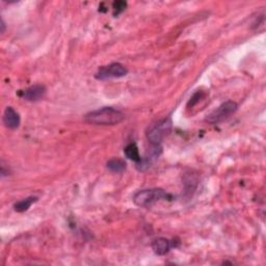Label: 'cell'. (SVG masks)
Segmentation results:
<instances>
[{
	"label": "cell",
	"mask_w": 266,
	"mask_h": 266,
	"mask_svg": "<svg viewBox=\"0 0 266 266\" xmlns=\"http://www.w3.org/2000/svg\"><path fill=\"white\" fill-rule=\"evenodd\" d=\"M202 97H203V93H202V91H197V93L194 94V95L190 98V100H189V102H188L187 106H188V107H190V106L193 107V106L196 105L197 103H199L200 100L202 99Z\"/></svg>",
	"instance_id": "12"
},
{
	"label": "cell",
	"mask_w": 266,
	"mask_h": 266,
	"mask_svg": "<svg viewBox=\"0 0 266 266\" xmlns=\"http://www.w3.org/2000/svg\"><path fill=\"white\" fill-rule=\"evenodd\" d=\"M4 30H5V23L3 20H1V34L4 33Z\"/></svg>",
	"instance_id": "14"
},
{
	"label": "cell",
	"mask_w": 266,
	"mask_h": 266,
	"mask_svg": "<svg viewBox=\"0 0 266 266\" xmlns=\"http://www.w3.org/2000/svg\"><path fill=\"white\" fill-rule=\"evenodd\" d=\"M3 124L5 127L9 129H17L20 126V123H21V119H20V116L18 112L11 106H8L5 108L3 112Z\"/></svg>",
	"instance_id": "7"
},
{
	"label": "cell",
	"mask_w": 266,
	"mask_h": 266,
	"mask_svg": "<svg viewBox=\"0 0 266 266\" xmlns=\"http://www.w3.org/2000/svg\"><path fill=\"white\" fill-rule=\"evenodd\" d=\"M124 153H125V155H126V157L128 159L133 160V161L136 162V163L141 160L138 148H137L136 144H134V142H131V144L127 145L125 147V149H124Z\"/></svg>",
	"instance_id": "10"
},
{
	"label": "cell",
	"mask_w": 266,
	"mask_h": 266,
	"mask_svg": "<svg viewBox=\"0 0 266 266\" xmlns=\"http://www.w3.org/2000/svg\"><path fill=\"white\" fill-rule=\"evenodd\" d=\"M128 73V70L125 66H123L120 63H112L107 66L101 67L98 72L96 73L95 77L99 80L110 79V78H120L124 77Z\"/></svg>",
	"instance_id": "5"
},
{
	"label": "cell",
	"mask_w": 266,
	"mask_h": 266,
	"mask_svg": "<svg viewBox=\"0 0 266 266\" xmlns=\"http://www.w3.org/2000/svg\"><path fill=\"white\" fill-rule=\"evenodd\" d=\"M238 105L234 101L223 102L217 109H214L212 112L207 116L206 121L210 124H219V123L227 120L236 112Z\"/></svg>",
	"instance_id": "4"
},
{
	"label": "cell",
	"mask_w": 266,
	"mask_h": 266,
	"mask_svg": "<svg viewBox=\"0 0 266 266\" xmlns=\"http://www.w3.org/2000/svg\"><path fill=\"white\" fill-rule=\"evenodd\" d=\"M107 169L111 171L112 173H123L126 170V162L125 160H123L121 158H112L107 161L106 163Z\"/></svg>",
	"instance_id": "9"
},
{
	"label": "cell",
	"mask_w": 266,
	"mask_h": 266,
	"mask_svg": "<svg viewBox=\"0 0 266 266\" xmlns=\"http://www.w3.org/2000/svg\"><path fill=\"white\" fill-rule=\"evenodd\" d=\"M112 6H114L115 16H116V15H119L120 13L124 11L127 6V3L124 1H116V2H114V4H112Z\"/></svg>",
	"instance_id": "13"
},
{
	"label": "cell",
	"mask_w": 266,
	"mask_h": 266,
	"mask_svg": "<svg viewBox=\"0 0 266 266\" xmlns=\"http://www.w3.org/2000/svg\"><path fill=\"white\" fill-rule=\"evenodd\" d=\"M125 119L123 112L114 107H102L90 111L85 116V121L91 125L112 126L117 125Z\"/></svg>",
	"instance_id": "1"
},
{
	"label": "cell",
	"mask_w": 266,
	"mask_h": 266,
	"mask_svg": "<svg viewBox=\"0 0 266 266\" xmlns=\"http://www.w3.org/2000/svg\"><path fill=\"white\" fill-rule=\"evenodd\" d=\"M170 199L171 194H169L166 190L161 188H151L137 191L133 197V202L138 207L149 208L159 201H167Z\"/></svg>",
	"instance_id": "2"
},
{
	"label": "cell",
	"mask_w": 266,
	"mask_h": 266,
	"mask_svg": "<svg viewBox=\"0 0 266 266\" xmlns=\"http://www.w3.org/2000/svg\"><path fill=\"white\" fill-rule=\"evenodd\" d=\"M46 94V88L43 85H35L29 87L23 93L25 100L30 102H36L42 99Z\"/></svg>",
	"instance_id": "8"
},
{
	"label": "cell",
	"mask_w": 266,
	"mask_h": 266,
	"mask_svg": "<svg viewBox=\"0 0 266 266\" xmlns=\"http://www.w3.org/2000/svg\"><path fill=\"white\" fill-rule=\"evenodd\" d=\"M38 201L37 197H28L26 199H23L21 201L17 202L14 205V209L17 212H24L30 208L35 202Z\"/></svg>",
	"instance_id": "11"
},
{
	"label": "cell",
	"mask_w": 266,
	"mask_h": 266,
	"mask_svg": "<svg viewBox=\"0 0 266 266\" xmlns=\"http://www.w3.org/2000/svg\"><path fill=\"white\" fill-rule=\"evenodd\" d=\"M173 123L170 118H166L158 121L154 125L149 127L147 131V138L153 146H160L162 140L165 139L172 130Z\"/></svg>",
	"instance_id": "3"
},
{
	"label": "cell",
	"mask_w": 266,
	"mask_h": 266,
	"mask_svg": "<svg viewBox=\"0 0 266 266\" xmlns=\"http://www.w3.org/2000/svg\"><path fill=\"white\" fill-rule=\"evenodd\" d=\"M152 250L158 256H165L167 255L172 248H176L175 241L170 240L165 237H159L152 241Z\"/></svg>",
	"instance_id": "6"
}]
</instances>
